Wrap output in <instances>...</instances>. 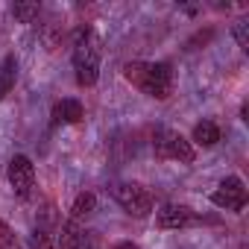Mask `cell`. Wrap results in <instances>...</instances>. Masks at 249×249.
I'll return each instance as SVG.
<instances>
[{"instance_id":"obj_1","label":"cell","mask_w":249,"mask_h":249,"mask_svg":"<svg viewBox=\"0 0 249 249\" xmlns=\"http://www.w3.org/2000/svg\"><path fill=\"white\" fill-rule=\"evenodd\" d=\"M123 76L153 100H167L173 94V68L167 62H126Z\"/></svg>"},{"instance_id":"obj_2","label":"cell","mask_w":249,"mask_h":249,"mask_svg":"<svg viewBox=\"0 0 249 249\" xmlns=\"http://www.w3.org/2000/svg\"><path fill=\"white\" fill-rule=\"evenodd\" d=\"M73 73H76V82L82 88H91L100 76V59H103V41L100 36L91 30V27H82L76 30L73 36Z\"/></svg>"},{"instance_id":"obj_3","label":"cell","mask_w":249,"mask_h":249,"mask_svg":"<svg viewBox=\"0 0 249 249\" xmlns=\"http://www.w3.org/2000/svg\"><path fill=\"white\" fill-rule=\"evenodd\" d=\"M156 156L164 159V161L191 164V161L196 159V150H194V144H191L182 132L161 126V129H156Z\"/></svg>"},{"instance_id":"obj_4","label":"cell","mask_w":249,"mask_h":249,"mask_svg":"<svg viewBox=\"0 0 249 249\" xmlns=\"http://www.w3.org/2000/svg\"><path fill=\"white\" fill-rule=\"evenodd\" d=\"M111 194H114L117 205L132 217H147L153 211V194L135 182H120V185H114Z\"/></svg>"},{"instance_id":"obj_5","label":"cell","mask_w":249,"mask_h":249,"mask_svg":"<svg viewBox=\"0 0 249 249\" xmlns=\"http://www.w3.org/2000/svg\"><path fill=\"white\" fill-rule=\"evenodd\" d=\"M6 179L18 199H30L33 188H36V164L30 161V156H12V161L6 167Z\"/></svg>"},{"instance_id":"obj_6","label":"cell","mask_w":249,"mask_h":249,"mask_svg":"<svg viewBox=\"0 0 249 249\" xmlns=\"http://www.w3.org/2000/svg\"><path fill=\"white\" fill-rule=\"evenodd\" d=\"M211 202L223 211H243L246 205V188H243V179L240 176H226L217 191L211 194Z\"/></svg>"},{"instance_id":"obj_7","label":"cell","mask_w":249,"mask_h":249,"mask_svg":"<svg viewBox=\"0 0 249 249\" xmlns=\"http://www.w3.org/2000/svg\"><path fill=\"white\" fill-rule=\"evenodd\" d=\"M196 220H199V217H196L194 208H188V205H176V202L161 205L159 214H156V226L164 229V231H170V229H188V226H194Z\"/></svg>"},{"instance_id":"obj_8","label":"cell","mask_w":249,"mask_h":249,"mask_svg":"<svg viewBox=\"0 0 249 249\" xmlns=\"http://www.w3.org/2000/svg\"><path fill=\"white\" fill-rule=\"evenodd\" d=\"M82 117H85V108H82V103L73 100V97H65V100H59V103L53 106V120H56V123H79Z\"/></svg>"},{"instance_id":"obj_9","label":"cell","mask_w":249,"mask_h":249,"mask_svg":"<svg viewBox=\"0 0 249 249\" xmlns=\"http://www.w3.org/2000/svg\"><path fill=\"white\" fill-rule=\"evenodd\" d=\"M15 79H18V59L6 56L3 62H0V100L15 88Z\"/></svg>"},{"instance_id":"obj_10","label":"cell","mask_w":249,"mask_h":249,"mask_svg":"<svg viewBox=\"0 0 249 249\" xmlns=\"http://www.w3.org/2000/svg\"><path fill=\"white\" fill-rule=\"evenodd\" d=\"M56 249H82V231L76 226V220H68L56 237Z\"/></svg>"},{"instance_id":"obj_11","label":"cell","mask_w":249,"mask_h":249,"mask_svg":"<svg viewBox=\"0 0 249 249\" xmlns=\"http://www.w3.org/2000/svg\"><path fill=\"white\" fill-rule=\"evenodd\" d=\"M194 141H196V144H202V147H214V144L220 141V129H217V123H211V120L196 123V126H194Z\"/></svg>"},{"instance_id":"obj_12","label":"cell","mask_w":249,"mask_h":249,"mask_svg":"<svg viewBox=\"0 0 249 249\" xmlns=\"http://www.w3.org/2000/svg\"><path fill=\"white\" fill-rule=\"evenodd\" d=\"M94 208H97V196H94L91 191H82V194L73 199V205H71V220H82V217H88Z\"/></svg>"},{"instance_id":"obj_13","label":"cell","mask_w":249,"mask_h":249,"mask_svg":"<svg viewBox=\"0 0 249 249\" xmlns=\"http://www.w3.org/2000/svg\"><path fill=\"white\" fill-rule=\"evenodd\" d=\"M38 12H41V6L36 3V0H21V3L12 6V15H15L21 24H36Z\"/></svg>"},{"instance_id":"obj_14","label":"cell","mask_w":249,"mask_h":249,"mask_svg":"<svg viewBox=\"0 0 249 249\" xmlns=\"http://www.w3.org/2000/svg\"><path fill=\"white\" fill-rule=\"evenodd\" d=\"M231 33H234V41H237V47H240V50L246 53V50H249V21H246V18L234 21Z\"/></svg>"},{"instance_id":"obj_15","label":"cell","mask_w":249,"mask_h":249,"mask_svg":"<svg viewBox=\"0 0 249 249\" xmlns=\"http://www.w3.org/2000/svg\"><path fill=\"white\" fill-rule=\"evenodd\" d=\"M0 249H24L21 240L15 237V231H12L3 220H0Z\"/></svg>"},{"instance_id":"obj_16","label":"cell","mask_w":249,"mask_h":249,"mask_svg":"<svg viewBox=\"0 0 249 249\" xmlns=\"http://www.w3.org/2000/svg\"><path fill=\"white\" fill-rule=\"evenodd\" d=\"M33 249H56V237L41 226L36 229V237H33Z\"/></svg>"},{"instance_id":"obj_17","label":"cell","mask_w":249,"mask_h":249,"mask_svg":"<svg viewBox=\"0 0 249 249\" xmlns=\"http://www.w3.org/2000/svg\"><path fill=\"white\" fill-rule=\"evenodd\" d=\"M117 249H138L135 243H117Z\"/></svg>"}]
</instances>
